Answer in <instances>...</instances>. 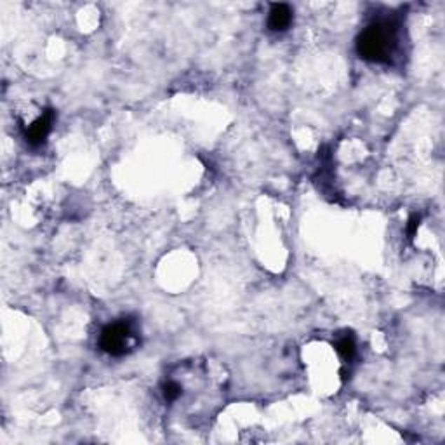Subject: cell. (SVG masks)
Wrapping results in <instances>:
<instances>
[{
    "instance_id": "obj_1",
    "label": "cell",
    "mask_w": 445,
    "mask_h": 445,
    "mask_svg": "<svg viewBox=\"0 0 445 445\" xmlns=\"http://www.w3.org/2000/svg\"><path fill=\"white\" fill-rule=\"evenodd\" d=\"M397 47V30L388 21H378L365 28L357 41L362 60L372 63H386Z\"/></svg>"
},
{
    "instance_id": "obj_2",
    "label": "cell",
    "mask_w": 445,
    "mask_h": 445,
    "mask_svg": "<svg viewBox=\"0 0 445 445\" xmlns=\"http://www.w3.org/2000/svg\"><path fill=\"white\" fill-rule=\"evenodd\" d=\"M137 343H139V338H137V331L131 320L115 322L101 331V350L111 357L128 355L129 352L136 350Z\"/></svg>"
},
{
    "instance_id": "obj_3",
    "label": "cell",
    "mask_w": 445,
    "mask_h": 445,
    "mask_svg": "<svg viewBox=\"0 0 445 445\" xmlns=\"http://www.w3.org/2000/svg\"><path fill=\"white\" fill-rule=\"evenodd\" d=\"M53 122H54V111L53 110H46L37 121L32 125H28L27 129V141L32 146H39L46 141V137L49 136L50 129H53Z\"/></svg>"
},
{
    "instance_id": "obj_4",
    "label": "cell",
    "mask_w": 445,
    "mask_h": 445,
    "mask_svg": "<svg viewBox=\"0 0 445 445\" xmlns=\"http://www.w3.org/2000/svg\"><path fill=\"white\" fill-rule=\"evenodd\" d=\"M292 23V9L287 4H273L268 14V28L271 32H284Z\"/></svg>"
},
{
    "instance_id": "obj_5",
    "label": "cell",
    "mask_w": 445,
    "mask_h": 445,
    "mask_svg": "<svg viewBox=\"0 0 445 445\" xmlns=\"http://www.w3.org/2000/svg\"><path fill=\"white\" fill-rule=\"evenodd\" d=\"M336 352L339 353V357L343 358V360H352L353 355H355L357 352V345H355V339H353V336H343L341 339H338V343H336Z\"/></svg>"
},
{
    "instance_id": "obj_6",
    "label": "cell",
    "mask_w": 445,
    "mask_h": 445,
    "mask_svg": "<svg viewBox=\"0 0 445 445\" xmlns=\"http://www.w3.org/2000/svg\"><path fill=\"white\" fill-rule=\"evenodd\" d=\"M419 221H421V218H419L418 214H412V216H411V219H409V228H407L409 237H414V235L418 233Z\"/></svg>"
}]
</instances>
